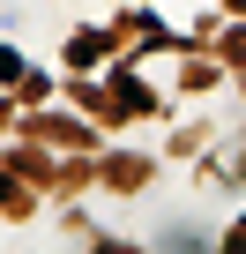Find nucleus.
<instances>
[{"label": "nucleus", "instance_id": "f257e3e1", "mask_svg": "<svg viewBox=\"0 0 246 254\" xmlns=\"http://www.w3.org/2000/svg\"><path fill=\"white\" fill-rule=\"evenodd\" d=\"M224 254H246V224H239V239H231V247H224Z\"/></svg>", "mask_w": 246, "mask_h": 254}]
</instances>
